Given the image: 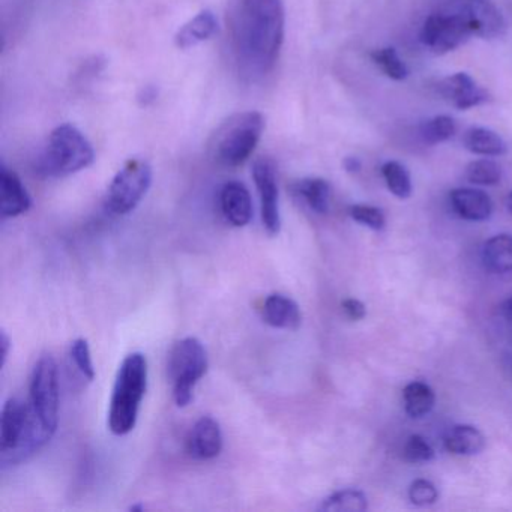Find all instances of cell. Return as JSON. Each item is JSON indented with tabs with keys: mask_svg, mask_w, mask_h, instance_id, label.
Masks as SVG:
<instances>
[{
	"mask_svg": "<svg viewBox=\"0 0 512 512\" xmlns=\"http://www.w3.org/2000/svg\"><path fill=\"white\" fill-rule=\"evenodd\" d=\"M286 32L283 0H229L227 35L239 74L268 76L277 64Z\"/></svg>",
	"mask_w": 512,
	"mask_h": 512,
	"instance_id": "obj_1",
	"label": "cell"
},
{
	"mask_svg": "<svg viewBox=\"0 0 512 512\" xmlns=\"http://www.w3.org/2000/svg\"><path fill=\"white\" fill-rule=\"evenodd\" d=\"M53 434L44 428L31 403L19 398L5 401L0 421L2 463H19L43 448Z\"/></svg>",
	"mask_w": 512,
	"mask_h": 512,
	"instance_id": "obj_2",
	"label": "cell"
},
{
	"mask_svg": "<svg viewBox=\"0 0 512 512\" xmlns=\"http://www.w3.org/2000/svg\"><path fill=\"white\" fill-rule=\"evenodd\" d=\"M148 388V361L134 352L122 361L116 374L109 409V428L115 436H127L136 427L140 404Z\"/></svg>",
	"mask_w": 512,
	"mask_h": 512,
	"instance_id": "obj_3",
	"label": "cell"
},
{
	"mask_svg": "<svg viewBox=\"0 0 512 512\" xmlns=\"http://www.w3.org/2000/svg\"><path fill=\"white\" fill-rule=\"evenodd\" d=\"M95 160L94 148L85 134L71 124H62L50 133L35 161L41 178H65L88 169Z\"/></svg>",
	"mask_w": 512,
	"mask_h": 512,
	"instance_id": "obj_4",
	"label": "cell"
},
{
	"mask_svg": "<svg viewBox=\"0 0 512 512\" xmlns=\"http://www.w3.org/2000/svg\"><path fill=\"white\" fill-rule=\"evenodd\" d=\"M265 130L259 112H242L227 118L209 139V155L223 167H239L256 151Z\"/></svg>",
	"mask_w": 512,
	"mask_h": 512,
	"instance_id": "obj_5",
	"label": "cell"
},
{
	"mask_svg": "<svg viewBox=\"0 0 512 512\" xmlns=\"http://www.w3.org/2000/svg\"><path fill=\"white\" fill-rule=\"evenodd\" d=\"M208 371V353L202 341L187 337L173 346L169 358V376L173 398L179 407H187L193 400L194 388Z\"/></svg>",
	"mask_w": 512,
	"mask_h": 512,
	"instance_id": "obj_6",
	"label": "cell"
},
{
	"mask_svg": "<svg viewBox=\"0 0 512 512\" xmlns=\"http://www.w3.org/2000/svg\"><path fill=\"white\" fill-rule=\"evenodd\" d=\"M152 185V167L142 158H131L116 173L107 188V212L112 215L131 214L142 203Z\"/></svg>",
	"mask_w": 512,
	"mask_h": 512,
	"instance_id": "obj_7",
	"label": "cell"
},
{
	"mask_svg": "<svg viewBox=\"0 0 512 512\" xmlns=\"http://www.w3.org/2000/svg\"><path fill=\"white\" fill-rule=\"evenodd\" d=\"M31 404L49 433L55 434L59 422L58 364L52 355L38 359L31 376Z\"/></svg>",
	"mask_w": 512,
	"mask_h": 512,
	"instance_id": "obj_8",
	"label": "cell"
},
{
	"mask_svg": "<svg viewBox=\"0 0 512 512\" xmlns=\"http://www.w3.org/2000/svg\"><path fill=\"white\" fill-rule=\"evenodd\" d=\"M470 32L463 11L431 14L419 32V40L434 55H446L469 40Z\"/></svg>",
	"mask_w": 512,
	"mask_h": 512,
	"instance_id": "obj_9",
	"label": "cell"
},
{
	"mask_svg": "<svg viewBox=\"0 0 512 512\" xmlns=\"http://www.w3.org/2000/svg\"><path fill=\"white\" fill-rule=\"evenodd\" d=\"M253 179L260 197L263 227L268 235L277 236L281 230V215L274 161L268 157L257 158L253 164Z\"/></svg>",
	"mask_w": 512,
	"mask_h": 512,
	"instance_id": "obj_10",
	"label": "cell"
},
{
	"mask_svg": "<svg viewBox=\"0 0 512 512\" xmlns=\"http://www.w3.org/2000/svg\"><path fill=\"white\" fill-rule=\"evenodd\" d=\"M461 11L472 35L482 40H496L506 34L505 17L490 0H467Z\"/></svg>",
	"mask_w": 512,
	"mask_h": 512,
	"instance_id": "obj_11",
	"label": "cell"
},
{
	"mask_svg": "<svg viewBox=\"0 0 512 512\" xmlns=\"http://www.w3.org/2000/svg\"><path fill=\"white\" fill-rule=\"evenodd\" d=\"M439 94L458 110H469L491 100L490 94L478 86L467 73H457L440 82Z\"/></svg>",
	"mask_w": 512,
	"mask_h": 512,
	"instance_id": "obj_12",
	"label": "cell"
},
{
	"mask_svg": "<svg viewBox=\"0 0 512 512\" xmlns=\"http://www.w3.org/2000/svg\"><path fill=\"white\" fill-rule=\"evenodd\" d=\"M223 445V431L212 416L197 419L188 433L187 451L196 460H214L223 451Z\"/></svg>",
	"mask_w": 512,
	"mask_h": 512,
	"instance_id": "obj_13",
	"label": "cell"
},
{
	"mask_svg": "<svg viewBox=\"0 0 512 512\" xmlns=\"http://www.w3.org/2000/svg\"><path fill=\"white\" fill-rule=\"evenodd\" d=\"M32 199L16 172L2 164L0 169V214L2 218H16L31 209Z\"/></svg>",
	"mask_w": 512,
	"mask_h": 512,
	"instance_id": "obj_14",
	"label": "cell"
},
{
	"mask_svg": "<svg viewBox=\"0 0 512 512\" xmlns=\"http://www.w3.org/2000/svg\"><path fill=\"white\" fill-rule=\"evenodd\" d=\"M220 208L227 223L245 227L253 218V200L242 182L230 181L221 187Z\"/></svg>",
	"mask_w": 512,
	"mask_h": 512,
	"instance_id": "obj_15",
	"label": "cell"
},
{
	"mask_svg": "<svg viewBox=\"0 0 512 512\" xmlns=\"http://www.w3.org/2000/svg\"><path fill=\"white\" fill-rule=\"evenodd\" d=\"M449 202L458 217L473 223L487 221L493 214V202L485 191L476 188H457L449 194Z\"/></svg>",
	"mask_w": 512,
	"mask_h": 512,
	"instance_id": "obj_16",
	"label": "cell"
},
{
	"mask_svg": "<svg viewBox=\"0 0 512 512\" xmlns=\"http://www.w3.org/2000/svg\"><path fill=\"white\" fill-rule=\"evenodd\" d=\"M262 316L265 323L275 329L296 331L302 323V313L299 305L289 296L274 293L263 302Z\"/></svg>",
	"mask_w": 512,
	"mask_h": 512,
	"instance_id": "obj_17",
	"label": "cell"
},
{
	"mask_svg": "<svg viewBox=\"0 0 512 512\" xmlns=\"http://www.w3.org/2000/svg\"><path fill=\"white\" fill-rule=\"evenodd\" d=\"M443 445L451 454L472 457L484 451L487 440L484 434L473 425L460 424L449 428L443 439Z\"/></svg>",
	"mask_w": 512,
	"mask_h": 512,
	"instance_id": "obj_18",
	"label": "cell"
},
{
	"mask_svg": "<svg viewBox=\"0 0 512 512\" xmlns=\"http://www.w3.org/2000/svg\"><path fill=\"white\" fill-rule=\"evenodd\" d=\"M217 29L218 23L214 13L209 10L202 11L179 29L175 37L176 47L181 50L193 49V47L211 40Z\"/></svg>",
	"mask_w": 512,
	"mask_h": 512,
	"instance_id": "obj_19",
	"label": "cell"
},
{
	"mask_svg": "<svg viewBox=\"0 0 512 512\" xmlns=\"http://www.w3.org/2000/svg\"><path fill=\"white\" fill-rule=\"evenodd\" d=\"M292 193L316 214H326L331 205V185L322 178L299 179L292 185Z\"/></svg>",
	"mask_w": 512,
	"mask_h": 512,
	"instance_id": "obj_20",
	"label": "cell"
},
{
	"mask_svg": "<svg viewBox=\"0 0 512 512\" xmlns=\"http://www.w3.org/2000/svg\"><path fill=\"white\" fill-rule=\"evenodd\" d=\"M463 145L467 151L481 157H502L508 152L505 140L490 128L473 127L464 133Z\"/></svg>",
	"mask_w": 512,
	"mask_h": 512,
	"instance_id": "obj_21",
	"label": "cell"
},
{
	"mask_svg": "<svg viewBox=\"0 0 512 512\" xmlns=\"http://www.w3.org/2000/svg\"><path fill=\"white\" fill-rule=\"evenodd\" d=\"M482 263L493 274L512 272V235L493 236L482 247Z\"/></svg>",
	"mask_w": 512,
	"mask_h": 512,
	"instance_id": "obj_22",
	"label": "cell"
},
{
	"mask_svg": "<svg viewBox=\"0 0 512 512\" xmlns=\"http://www.w3.org/2000/svg\"><path fill=\"white\" fill-rule=\"evenodd\" d=\"M404 410L413 419L424 418L436 404V394L430 385L424 382H410L403 389Z\"/></svg>",
	"mask_w": 512,
	"mask_h": 512,
	"instance_id": "obj_23",
	"label": "cell"
},
{
	"mask_svg": "<svg viewBox=\"0 0 512 512\" xmlns=\"http://www.w3.org/2000/svg\"><path fill=\"white\" fill-rule=\"evenodd\" d=\"M367 509V496L355 488L335 491L320 505V511L328 512H364Z\"/></svg>",
	"mask_w": 512,
	"mask_h": 512,
	"instance_id": "obj_24",
	"label": "cell"
},
{
	"mask_svg": "<svg viewBox=\"0 0 512 512\" xmlns=\"http://www.w3.org/2000/svg\"><path fill=\"white\" fill-rule=\"evenodd\" d=\"M380 170H382L386 187L395 197L406 200L412 196V179L406 166L398 161H386Z\"/></svg>",
	"mask_w": 512,
	"mask_h": 512,
	"instance_id": "obj_25",
	"label": "cell"
},
{
	"mask_svg": "<svg viewBox=\"0 0 512 512\" xmlns=\"http://www.w3.org/2000/svg\"><path fill=\"white\" fill-rule=\"evenodd\" d=\"M457 133V122L448 115L434 116L421 125V139L427 145H439V143L448 142L449 139Z\"/></svg>",
	"mask_w": 512,
	"mask_h": 512,
	"instance_id": "obj_26",
	"label": "cell"
},
{
	"mask_svg": "<svg viewBox=\"0 0 512 512\" xmlns=\"http://www.w3.org/2000/svg\"><path fill=\"white\" fill-rule=\"evenodd\" d=\"M370 58L386 77L395 80V82H403L409 76L406 64L401 61L397 50L392 49V47L374 50V52H371Z\"/></svg>",
	"mask_w": 512,
	"mask_h": 512,
	"instance_id": "obj_27",
	"label": "cell"
},
{
	"mask_svg": "<svg viewBox=\"0 0 512 512\" xmlns=\"http://www.w3.org/2000/svg\"><path fill=\"white\" fill-rule=\"evenodd\" d=\"M466 179L473 185L494 187L502 181V169L496 161L482 158V160L472 161L466 167Z\"/></svg>",
	"mask_w": 512,
	"mask_h": 512,
	"instance_id": "obj_28",
	"label": "cell"
},
{
	"mask_svg": "<svg viewBox=\"0 0 512 512\" xmlns=\"http://www.w3.org/2000/svg\"><path fill=\"white\" fill-rule=\"evenodd\" d=\"M434 455L436 452H434L433 446L419 434H412L404 443L403 457L407 463H428L433 460Z\"/></svg>",
	"mask_w": 512,
	"mask_h": 512,
	"instance_id": "obj_29",
	"label": "cell"
},
{
	"mask_svg": "<svg viewBox=\"0 0 512 512\" xmlns=\"http://www.w3.org/2000/svg\"><path fill=\"white\" fill-rule=\"evenodd\" d=\"M71 359L76 364L77 370L82 373L88 382L95 379L94 362H92L91 347L85 338H77L70 347Z\"/></svg>",
	"mask_w": 512,
	"mask_h": 512,
	"instance_id": "obj_30",
	"label": "cell"
},
{
	"mask_svg": "<svg viewBox=\"0 0 512 512\" xmlns=\"http://www.w3.org/2000/svg\"><path fill=\"white\" fill-rule=\"evenodd\" d=\"M349 215L356 223L368 227V229L379 230L385 229L386 217L382 209L370 205H352L349 208Z\"/></svg>",
	"mask_w": 512,
	"mask_h": 512,
	"instance_id": "obj_31",
	"label": "cell"
},
{
	"mask_svg": "<svg viewBox=\"0 0 512 512\" xmlns=\"http://www.w3.org/2000/svg\"><path fill=\"white\" fill-rule=\"evenodd\" d=\"M439 499L436 485L428 479H415L409 487V500L415 506L434 505Z\"/></svg>",
	"mask_w": 512,
	"mask_h": 512,
	"instance_id": "obj_32",
	"label": "cell"
},
{
	"mask_svg": "<svg viewBox=\"0 0 512 512\" xmlns=\"http://www.w3.org/2000/svg\"><path fill=\"white\" fill-rule=\"evenodd\" d=\"M341 308H343L344 314L349 317L353 322H359L367 316V308L362 304L359 299L347 298L341 302Z\"/></svg>",
	"mask_w": 512,
	"mask_h": 512,
	"instance_id": "obj_33",
	"label": "cell"
},
{
	"mask_svg": "<svg viewBox=\"0 0 512 512\" xmlns=\"http://www.w3.org/2000/svg\"><path fill=\"white\" fill-rule=\"evenodd\" d=\"M0 349H2V364L0 365L4 368L7 365L11 349V338L8 337L7 331H4V329L0 332Z\"/></svg>",
	"mask_w": 512,
	"mask_h": 512,
	"instance_id": "obj_34",
	"label": "cell"
},
{
	"mask_svg": "<svg viewBox=\"0 0 512 512\" xmlns=\"http://www.w3.org/2000/svg\"><path fill=\"white\" fill-rule=\"evenodd\" d=\"M343 167L347 173H352V175H355V173L361 172L362 163L361 160H359V158L347 157L344 158Z\"/></svg>",
	"mask_w": 512,
	"mask_h": 512,
	"instance_id": "obj_35",
	"label": "cell"
},
{
	"mask_svg": "<svg viewBox=\"0 0 512 512\" xmlns=\"http://www.w3.org/2000/svg\"><path fill=\"white\" fill-rule=\"evenodd\" d=\"M503 313H505L509 319H512V298H509L508 301L503 304Z\"/></svg>",
	"mask_w": 512,
	"mask_h": 512,
	"instance_id": "obj_36",
	"label": "cell"
},
{
	"mask_svg": "<svg viewBox=\"0 0 512 512\" xmlns=\"http://www.w3.org/2000/svg\"><path fill=\"white\" fill-rule=\"evenodd\" d=\"M506 206H508V211L512 214V191L508 194V199H506Z\"/></svg>",
	"mask_w": 512,
	"mask_h": 512,
	"instance_id": "obj_37",
	"label": "cell"
},
{
	"mask_svg": "<svg viewBox=\"0 0 512 512\" xmlns=\"http://www.w3.org/2000/svg\"><path fill=\"white\" fill-rule=\"evenodd\" d=\"M143 509H145V506H143V505H133V506H131L130 511L140 512V511H143Z\"/></svg>",
	"mask_w": 512,
	"mask_h": 512,
	"instance_id": "obj_38",
	"label": "cell"
}]
</instances>
